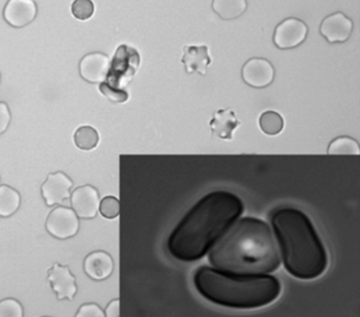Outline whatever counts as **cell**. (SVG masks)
<instances>
[{
  "instance_id": "4",
  "label": "cell",
  "mask_w": 360,
  "mask_h": 317,
  "mask_svg": "<svg viewBox=\"0 0 360 317\" xmlns=\"http://www.w3.org/2000/svg\"><path fill=\"white\" fill-rule=\"evenodd\" d=\"M193 283L203 298L217 306L233 309H257L275 302L281 294L280 280L265 275H238L201 266Z\"/></svg>"
},
{
  "instance_id": "2",
  "label": "cell",
  "mask_w": 360,
  "mask_h": 317,
  "mask_svg": "<svg viewBox=\"0 0 360 317\" xmlns=\"http://www.w3.org/2000/svg\"><path fill=\"white\" fill-rule=\"evenodd\" d=\"M212 268L238 275H265L280 269L276 240L266 222L246 216L229 227L208 252Z\"/></svg>"
},
{
  "instance_id": "1",
  "label": "cell",
  "mask_w": 360,
  "mask_h": 317,
  "mask_svg": "<svg viewBox=\"0 0 360 317\" xmlns=\"http://www.w3.org/2000/svg\"><path fill=\"white\" fill-rule=\"evenodd\" d=\"M243 212L242 199L231 191L214 190L203 196L169 235L170 256L184 263L202 259Z\"/></svg>"
},
{
  "instance_id": "22",
  "label": "cell",
  "mask_w": 360,
  "mask_h": 317,
  "mask_svg": "<svg viewBox=\"0 0 360 317\" xmlns=\"http://www.w3.org/2000/svg\"><path fill=\"white\" fill-rule=\"evenodd\" d=\"M359 143L347 136L335 138L327 149L328 155H359Z\"/></svg>"
},
{
  "instance_id": "8",
  "label": "cell",
  "mask_w": 360,
  "mask_h": 317,
  "mask_svg": "<svg viewBox=\"0 0 360 317\" xmlns=\"http://www.w3.org/2000/svg\"><path fill=\"white\" fill-rule=\"evenodd\" d=\"M243 80L253 88H265L275 80V68L271 62L261 58H250L242 69Z\"/></svg>"
},
{
  "instance_id": "13",
  "label": "cell",
  "mask_w": 360,
  "mask_h": 317,
  "mask_svg": "<svg viewBox=\"0 0 360 317\" xmlns=\"http://www.w3.org/2000/svg\"><path fill=\"white\" fill-rule=\"evenodd\" d=\"M111 62L108 55L103 53H92L81 60L79 70L84 81L91 84H103L108 80Z\"/></svg>"
},
{
  "instance_id": "30",
  "label": "cell",
  "mask_w": 360,
  "mask_h": 317,
  "mask_svg": "<svg viewBox=\"0 0 360 317\" xmlns=\"http://www.w3.org/2000/svg\"><path fill=\"white\" fill-rule=\"evenodd\" d=\"M0 82H1V74H0Z\"/></svg>"
},
{
  "instance_id": "18",
  "label": "cell",
  "mask_w": 360,
  "mask_h": 317,
  "mask_svg": "<svg viewBox=\"0 0 360 317\" xmlns=\"http://www.w3.org/2000/svg\"><path fill=\"white\" fill-rule=\"evenodd\" d=\"M212 8L221 20H236L244 15L248 8V0H213Z\"/></svg>"
},
{
  "instance_id": "7",
  "label": "cell",
  "mask_w": 360,
  "mask_h": 317,
  "mask_svg": "<svg viewBox=\"0 0 360 317\" xmlns=\"http://www.w3.org/2000/svg\"><path fill=\"white\" fill-rule=\"evenodd\" d=\"M308 27L299 18H287L275 29L274 43L278 49H294L301 46L307 39Z\"/></svg>"
},
{
  "instance_id": "25",
  "label": "cell",
  "mask_w": 360,
  "mask_h": 317,
  "mask_svg": "<svg viewBox=\"0 0 360 317\" xmlns=\"http://www.w3.org/2000/svg\"><path fill=\"white\" fill-rule=\"evenodd\" d=\"M23 306L17 299L6 298L0 302V317H23Z\"/></svg>"
},
{
  "instance_id": "9",
  "label": "cell",
  "mask_w": 360,
  "mask_h": 317,
  "mask_svg": "<svg viewBox=\"0 0 360 317\" xmlns=\"http://www.w3.org/2000/svg\"><path fill=\"white\" fill-rule=\"evenodd\" d=\"M353 20L342 12H335L327 15L320 25V34L330 43H344L349 41L352 34Z\"/></svg>"
},
{
  "instance_id": "23",
  "label": "cell",
  "mask_w": 360,
  "mask_h": 317,
  "mask_svg": "<svg viewBox=\"0 0 360 317\" xmlns=\"http://www.w3.org/2000/svg\"><path fill=\"white\" fill-rule=\"evenodd\" d=\"M99 210L104 218L113 220L120 214V202L115 196H106L100 200Z\"/></svg>"
},
{
  "instance_id": "27",
  "label": "cell",
  "mask_w": 360,
  "mask_h": 317,
  "mask_svg": "<svg viewBox=\"0 0 360 317\" xmlns=\"http://www.w3.org/2000/svg\"><path fill=\"white\" fill-rule=\"evenodd\" d=\"M77 317H105V311L96 303L84 304L77 310Z\"/></svg>"
},
{
  "instance_id": "21",
  "label": "cell",
  "mask_w": 360,
  "mask_h": 317,
  "mask_svg": "<svg viewBox=\"0 0 360 317\" xmlns=\"http://www.w3.org/2000/svg\"><path fill=\"white\" fill-rule=\"evenodd\" d=\"M259 127L268 136H277L283 130V117L275 111H266L259 117Z\"/></svg>"
},
{
  "instance_id": "19",
  "label": "cell",
  "mask_w": 360,
  "mask_h": 317,
  "mask_svg": "<svg viewBox=\"0 0 360 317\" xmlns=\"http://www.w3.org/2000/svg\"><path fill=\"white\" fill-rule=\"evenodd\" d=\"M20 193L8 186H0V216H11L20 209Z\"/></svg>"
},
{
  "instance_id": "16",
  "label": "cell",
  "mask_w": 360,
  "mask_h": 317,
  "mask_svg": "<svg viewBox=\"0 0 360 317\" xmlns=\"http://www.w3.org/2000/svg\"><path fill=\"white\" fill-rule=\"evenodd\" d=\"M115 269L113 259L105 251L89 253L84 258V270L86 275L93 280H104L112 275Z\"/></svg>"
},
{
  "instance_id": "6",
  "label": "cell",
  "mask_w": 360,
  "mask_h": 317,
  "mask_svg": "<svg viewBox=\"0 0 360 317\" xmlns=\"http://www.w3.org/2000/svg\"><path fill=\"white\" fill-rule=\"evenodd\" d=\"M46 228L50 235L65 240L77 235L80 228V221L73 209L58 207L51 210L46 219Z\"/></svg>"
},
{
  "instance_id": "10",
  "label": "cell",
  "mask_w": 360,
  "mask_h": 317,
  "mask_svg": "<svg viewBox=\"0 0 360 317\" xmlns=\"http://www.w3.org/2000/svg\"><path fill=\"white\" fill-rule=\"evenodd\" d=\"M73 187V181L70 180L65 172H58L46 176V180L41 187L42 196L46 206H55L70 199V189Z\"/></svg>"
},
{
  "instance_id": "11",
  "label": "cell",
  "mask_w": 360,
  "mask_h": 317,
  "mask_svg": "<svg viewBox=\"0 0 360 317\" xmlns=\"http://www.w3.org/2000/svg\"><path fill=\"white\" fill-rule=\"evenodd\" d=\"M70 203L79 219H94L99 212V191L92 186H82L73 191Z\"/></svg>"
},
{
  "instance_id": "5",
  "label": "cell",
  "mask_w": 360,
  "mask_h": 317,
  "mask_svg": "<svg viewBox=\"0 0 360 317\" xmlns=\"http://www.w3.org/2000/svg\"><path fill=\"white\" fill-rule=\"evenodd\" d=\"M139 65V55L130 46H122L115 56L113 65L108 72V84L119 89L134 77Z\"/></svg>"
},
{
  "instance_id": "28",
  "label": "cell",
  "mask_w": 360,
  "mask_h": 317,
  "mask_svg": "<svg viewBox=\"0 0 360 317\" xmlns=\"http://www.w3.org/2000/svg\"><path fill=\"white\" fill-rule=\"evenodd\" d=\"M11 122V112L8 105L0 101V134H4L8 130V125Z\"/></svg>"
},
{
  "instance_id": "15",
  "label": "cell",
  "mask_w": 360,
  "mask_h": 317,
  "mask_svg": "<svg viewBox=\"0 0 360 317\" xmlns=\"http://www.w3.org/2000/svg\"><path fill=\"white\" fill-rule=\"evenodd\" d=\"M188 74L198 73L201 77L207 74L212 58L207 46H184V56L181 58Z\"/></svg>"
},
{
  "instance_id": "20",
  "label": "cell",
  "mask_w": 360,
  "mask_h": 317,
  "mask_svg": "<svg viewBox=\"0 0 360 317\" xmlns=\"http://www.w3.org/2000/svg\"><path fill=\"white\" fill-rule=\"evenodd\" d=\"M74 143L79 149L89 151L99 144V134L92 127H81L74 134Z\"/></svg>"
},
{
  "instance_id": "24",
  "label": "cell",
  "mask_w": 360,
  "mask_h": 317,
  "mask_svg": "<svg viewBox=\"0 0 360 317\" xmlns=\"http://www.w3.org/2000/svg\"><path fill=\"white\" fill-rule=\"evenodd\" d=\"M72 13L79 20H89L94 13L92 0H75L72 5Z\"/></svg>"
},
{
  "instance_id": "12",
  "label": "cell",
  "mask_w": 360,
  "mask_h": 317,
  "mask_svg": "<svg viewBox=\"0 0 360 317\" xmlns=\"http://www.w3.org/2000/svg\"><path fill=\"white\" fill-rule=\"evenodd\" d=\"M48 280L58 299L73 301L77 295V287L75 277L68 266L54 264V266L48 270Z\"/></svg>"
},
{
  "instance_id": "26",
  "label": "cell",
  "mask_w": 360,
  "mask_h": 317,
  "mask_svg": "<svg viewBox=\"0 0 360 317\" xmlns=\"http://www.w3.org/2000/svg\"><path fill=\"white\" fill-rule=\"evenodd\" d=\"M100 92L113 103H125L129 99V94L125 91L111 87L108 82L100 84Z\"/></svg>"
},
{
  "instance_id": "29",
  "label": "cell",
  "mask_w": 360,
  "mask_h": 317,
  "mask_svg": "<svg viewBox=\"0 0 360 317\" xmlns=\"http://www.w3.org/2000/svg\"><path fill=\"white\" fill-rule=\"evenodd\" d=\"M120 315V299L115 298L110 302L106 310H105V316L118 317Z\"/></svg>"
},
{
  "instance_id": "17",
  "label": "cell",
  "mask_w": 360,
  "mask_h": 317,
  "mask_svg": "<svg viewBox=\"0 0 360 317\" xmlns=\"http://www.w3.org/2000/svg\"><path fill=\"white\" fill-rule=\"evenodd\" d=\"M210 127L213 136L225 141H231L233 137L234 130L240 127V122L232 110L226 108L215 112L213 119L210 122Z\"/></svg>"
},
{
  "instance_id": "14",
  "label": "cell",
  "mask_w": 360,
  "mask_h": 317,
  "mask_svg": "<svg viewBox=\"0 0 360 317\" xmlns=\"http://www.w3.org/2000/svg\"><path fill=\"white\" fill-rule=\"evenodd\" d=\"M37 15V6L34 0H8L5 5L4 20L13 27H27L34 22Z\"/></svg>"
},
{
  "instance_id": "3",
  "label": "cell",
  "mask_w": 360,
  "mask_h": 317,
  "mask_svg": "<svg viewBox=\"0 0 360 317\" xmlns=\"http://www.w3.org/2000/svg\"><path fill=\"white\" fill-rule=\"evenodd\" d=\"M270 221L285 270L303 280L320 277L328 258L309 216L294 207H280L272 210Z\"/></svg>"
}]
</instances>
